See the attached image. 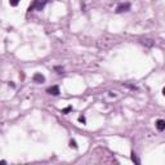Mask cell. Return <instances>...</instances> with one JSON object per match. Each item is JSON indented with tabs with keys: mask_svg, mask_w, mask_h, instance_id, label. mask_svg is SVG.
Instances as JSON below:
<instances>
[{
	"mask_svg": "<svg viewBox=\"0 0 165 165\" xmlns=\"http://www.w3.org/2000/svg\"><path fill=\"white\" fill-rule=\"evenodd\" d=\"M130 9V3L125 1V3H120V4H117V7H116V13H123V12H128V10Z\"/></svg>",
	"mask_w": 165,
	"mask_h": 165,
	"instance_id": "obj_1",
	"label": "cell"
},
{
	"mask_svg": "<svg viewBox=\"0 0 165 165\" xmlns=\"http://www.w3.org/2000/svg\"><path fill=\"white\" fill-rule=\"evenodd\" d=\"M46 93H49V94H52V95H58L61 92H59L58 85H53V87H49L48 89H46Z\"/></svg>",
	"mask_w": 165,
	"mask_h": 165,
	"instance_id": "obj_2",
	"label": "cell"
},
{
	"mask_svg": "<svg viewBox=\"0 0 165 165\" xmlns=\"http://www.w3.org/2000/svg\"><path fill=\"white\" fill-rule=\"evenodd\" d=\"M156 129L159 131H162V130H165V120H162V119H159V120L156 121Z\"/></svg>",
	"mask_w": 165,
	"mask_h": 165,
	"instance_id": "obj_3",
	"label": "cell"
},
{
	"mask_svg": "<svg viewBox=\"0 0 165 165\" xmlns=\"http://www.w3.org/2000/svg\"><path fill=\"white\" fill-rule=\"evenodd\" d=\"M34 81L35 82H44L45 81V77H44V75L43 74H40V72H36L35 75H34Z\"/></svg>",
	"mask_w": 165,
	"mask_h": 165,
	"instance_id": "obj_4",
	"label": "cell"
},
{
	"mask_svg": "<svg viewBox=\"0 0 165 165\" xmlns=\"http://www.w3.org/2000/svg\"><path fill=\"white\" fill-rule=\"evenodd\" d=\"M143 45H147V46H152L154 45V40H151V39H142L141 41Z\"/></svg>",
	"mask_w": 165,
	"mask_h": 165,
	"instance_id": "obj_5",
	"label": "cell"
},
{
	"mask_svg": "<svg viewBox=\"0 0 165 165\" xmlns=\"http://www.w3.org/2000/svg\"><path fill=\"white\" fill-rule=\"evenodd\" d=\"M131 161H134L135 164H141V160L137 157V155H135V152H134V151L131 152Z\"/></svg>",
	"mask_w": 165,
	"mask_h": 165,
	"instance_id": "obj_6",
	"label": "cell"
},
{
	"mask_svg": "<svg viewBox=\"0 0 165 165\" xmlns=\"http://www.w3.org/2000/svg\"><path fill=\"white\" fill-rule=\"evenodd\" d=\"M54 70L57 71V74H63V67H59V66H56Z\"/></svg>",
	"mask_w": 165,
	"mask_h": 165,
	"instance_id": "obj_7",
	"label": "cell"
},
{
	"mask_svg": "<svg viewBox=\"0 0 165 165\" xmlns=\"http://www.w3.org/2000/svg\"><path fill=\"white\" fill-rule=\"evenodd\" d=\"M70 111H72V106H68V107L63 108V110H62V113H68Z\"/></svg>",
	"mask_w": 165,
	"mask_h": 165,
	"instance_id": "obj_8",
	"label": "cell"
},
{
	"mask_svg": "<svg viewBox=\"0 0 165 165\" xmlns=\"http://www.w3.org/2000/svg\"><path fill=\"white\" fill-rule=\"evenodd\" d=\"M18 3H19V0H9V4L12 5V7H17Z\"/></svg>",
	"mask_w": 165,
	"mask_h": 165,
	"instance_id": "obj_9",
	"label": "cell"
},
{
	"mask_svg": "<svg viewBox=\"0 0 165 165\" xmlns=\"http://www.w3.org/2000/svg\"><path fill=\"white\" fill-rule=\"evenodd\" d=\"M70 146L72 147V148H77V144H76V141H74V139H71L70 141Z\"/></svg>",
	"mask_w": 165,
	"mask_h": 165,
	"instance_id": "obj_10",
	"label": "cell"
},
{
	"mask_svg": "<svg viewBox=\"0 0 165 165\" xmlns=\"http://www.w3.org/2000/svg\"><path fill=\"white\" fill-rule=\"evenodd\" d=\"M79 121H80V123H82V124H85V123H87V120H85V117H84V116H79Z\"/></svg>",
	"mask_w": 165,
	"mask_h": 165,
	"instance_id": "obj_11",
	"label": "cell"
},
{
	"mask_svg": "<svg viewBox=\"0 0 165 165\" xmlns=\"http://www.w3.org/2000/svg\"><path fill=\"white\" fill-rule=\"evenodd\" d=\"M125 87H128V88H130V89H133V90H138V88L137 87H134V85H129V84H126Z\"/></svg>",
	"mask_w": 165,
	"mask_h": 165,
	"instance_id": "obj_12",
	"label": "cell"
},
{
	"mask_svg": "<svg viewBox=\"0 0 165 165\" xmlns=\"http://www.w3.org/2000/svg\"><path fill=\"white\" fill-rule=\"evenodd\" d=\"M162 94H164V95H165V87H164V88H162Z\"/></svg>",
	"mask_w": 165,
	"mask_h": 165,
	"instance_id": "obj_13",
	"label": "cell"
}]
</instances>
